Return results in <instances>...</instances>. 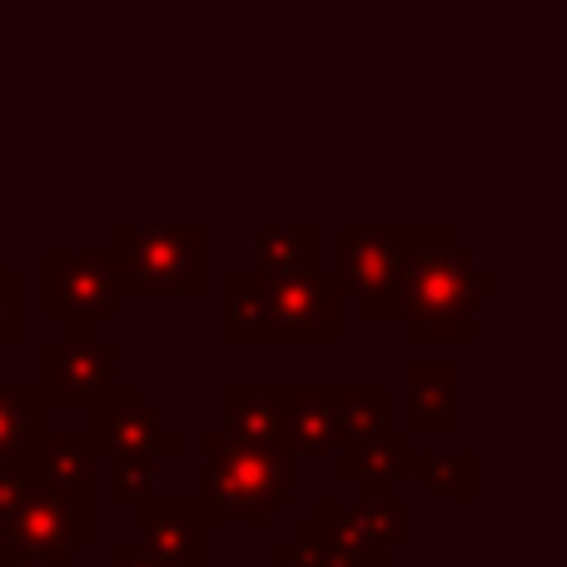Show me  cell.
Masks as SVG:
<instances>
[{"mask_svg":"<svg viewBox=\"0 0 567 567\" xmlns=\"http://www.w3.org/2000/svg\"><path fill=\"white\" fill-rule=\"evenodd\" d=\"M95 543V488L25 478L16 508L0 518V567H45Z\"/></svg>","mask_w":567,"mask_h":567,"instance_id":"cell-4","label":"cell"},{"mask_svg":"<svg viewBox=\"0 0 567 567\" xmlns=\"http://www.w3.org/2000/svg\"><path fill=\"white\" fill-rule=\"evenodd\" d=\"M16 498H20V478H0V518L16 508Z\"/></svg>","mask_w":567,"mask_h":567,"instance_id":"cell-26","label":"cell"},{"mask_svg":"<svg viewBox=\"0 0 567 567\" xmlns=\"http://www.w3.org/2000/svg\"><path fill=\"white\" fill-rule=\"evenodd\" d=\"M293 493V468L284 449H249V443L229 439L225 429L205 433V508L209 528L219 523H275V513L289 503Z\"/></svg>","mask_w":567,"mask_h":567,"instance_id":"cell-3","label":"cell"},{"mask_svg":"<svg viewBox=\"0 0 567 567\" xmlns=\"http://www.w3.org/2000/svg\"><path fill=\"white\" fill-rule=\"evenodd\" d=\"M458 429V373L453 363H413L409 369V433Z\"/></svg>","mask_w":567,"mask_h":567,"instance_id":"cell-15","label":"cell"},{"mask_svg":"<svg viewBox=\"0 0 567 567\" xmlns=\"http://www.w3.org/2000/svg\"><path fill=\"white\" fill-rule=\"evenodd\" d=\"M313 523H319V533L329 543H339L343 553H349L359 567H389V548H379V543H369L359 528L349 523V508L333 498H319V508H313Z\"/></svg>","mask_w":567,"mask_h":567,"instance_id":"cell-22","label":"cell"},{"mask_svg":"<svg viewBox=\"0 0 567 567\" xmlns=\"http://www.w3.org/2000/svg\"><path fill=\"white\" fill-rule=\"evenodd\" d=\"M269 563H275V567H359L349 553L339 548V543L323 538L313 518H303L299 528H293V538L279 543V548L269 553Z\"/></svg>","mask_w":567,"mask_h":567,"instance_id":"cell-21","label":"cell"},{"mask_svg":"<svg viewBox=\"0 0 567 567\" xmlns=\"http://www.w3.org/2000/svg\"><path fill=\"white\" fill-rule=\"evenodd\" d=\"M333 403V433L339 443L349 439H369V433L389 429V389L383 383H349V389H329Z\"/></svg>","mask_w":567,"mask_h":567,"instance_id":"cell-19","label":"cell"},{"mask_svg":"<svg viewBox=\"0 0 567 567\" xmlns=\"http://www.w3.org/2000/svg\"><path fill=\"white\" fill-rule=\"evenodd\" d=\"M110 567H165V563H159L145 543H120V548L110 553Z\"/></svg>","mask_w":567,"mask_h":567,"instance_id":"cell-25","label":"cell"},{"mask_svg":"<svg viewBox=\"0 0 567 567\" xmlns=\"http://www.w3.org/2000/svg\"><path fill=\"white\" fill-rule=\"evenodd\" d=\"M333 453H339V478L343 483H379V488H389L393 478H403V468H409V433L403 429H379L369 433V439H349V443H333Z\"/></svg>","mask_w":567,"mask_h":567,"instance_id":"cell-14","label":"cell"},{"mask_svg":"<svg viewBox=\"0 0 567 567\" xmlns=\"http://www.w3.org/2000/svg\"><path fill=\"white\" fill-rule=\"evenodd\" d=\"M150 488H155V453H115V498L130 508L150 498Z\"/></svg>","mask_w":567,"mask_h":567,"instance_id":"cell-23","label":"cell"},{"mask_svg":"<svg viewBox=\"0 0 567 567\" xmlns=\"http://www.w3.org/2000/svg\"><path fill=\"white\" fill-rule=\"evenodd\" d=\"M45 567H70V563H65V558H60V563H45Z\"/></svg>","mask_w":567,"mask_h":567,"instance_id":"cell-27","label":"cell"},{"mask_svg":"<svg viewBox=\"0 0 567 567\" xmlns=\"http://www.w3.org/2000/svg\"><path fill=\"white\" fill-rule=\"evenodd\" d=\"M339 289L359 299V313L369 323H403V229L343 225Z\"/></svg>","mask_w":567,"mask_h":567,"instance_id":"cell-6","label":"cell"},{"mask_svg":"<svg viewBox=\"0 0 567 567\" xmlns=\"http://www.w3.org/2000/svg\"><path fill=\"white\" fill-rule=\"evenodd\" d=\"M259 275H303L319 269V229L313 225H259L255 229V265Z\"/></svg>","mask_w":567,"mask_h":567,"instance_id":"cell-17","label":"cell"},{"mask_svg":"<svg viewBox=\"0 0 567 567\" xmlns=\"http://www.w3.org/2000/svg\"><path fill=\"white\" fill-rule=\"evenodd\" d=\"M140 523V543L165 567H199L205 563L209 518L199 503H169V498H140L130 503Z\"/></svg>","mask_w":567,"mask_h":567,"instance_id":"cell-10","label":"cell"},{"mask_svg":"<svg viewBox=\"0 0 567 567\" xmlns=\"http://www.w3.org/2000/svg\"><path fill=\"white\" fill-rule=\"evenodd\" d=\"M339 433H333V403L329 389H284V449L289 458H323L333 453Z\"/></svg>","mask_w":567,"mask_h":567,"instance_id":"cell-13","label":"cell"},{"mask_svg":"<svg viewBox=\"0 0 567 567\" xmlns=\"http://www.w3.org/2000/svg\"><path fill=\"white\" fill-rule=\"evenodd\" d=\"M115 343L90 339V333H70V339L45 343V409L90 413L110 389H115Z\"/></svg>","mask_w":567,"mask_h":567,"instance_id":"cell-8","label":"cell"},{"mask_svg":"<svg viewBox=\"0 0 567 567\" xmlns=\"http://www.w3.org/2000/svg\"><path fill=\"white\" fill-rule=\"evenodd\" d=\"M120 284L105 249H50L45 255V319L70 323V333H90L95 323H110L120 313Z\"/></svg>","mask_w":567,"mask_h":567,"instance_id":"cell-7","label":"cell"},{"mask_svg":"<svg viewBox=\"0 0 567 567\" xmlns=\"http://www.w3.org/2000/svg\"><path fill=\"white\" fill-rule=\"evenodd\" d=\"M349 523L389 553L413 538V508L403 498H389L379 483H359V498L349 503Z\"/></svg>","mask_w":567,"mask_h":567,"instance_id":"cell-16","label":"cell"},{"mask_svg":"<svg viewBox=\"0 0 567 567\" xmlns=\"http://www.w3.org/2000/svg\"><path fill=\"white\" fill-rule=\"evenodd\" d=\"M403 473L453 503H473V493H478V458L473 453H409Z\"/></svg>","mask_w":567,"mask_h":567,"instance_id":"cell-20","label":"cell"},{"mask_svg":"<svg viewBox=\"0 0 567 567\" xmlns=\"http://www.w3.org/2000/svg\"><path fill=\"white\" fill-rule=\"evenodd\" d=\"M199 567H205V563H199Z\"/></svg>","mask_w":567,"mask_h":567,"instance_id":"cell-28","label":"cell"},{"mask_svg":"<svg viewBox=\"0 0 567 567\" xmlns=\"http://www.w3.org/2000/svg\"><path fill=\"white\" fill-rule=\"evenodd\" d=\"M25 339V275L0 265V343Z\"/></svg>","mask_w":567,"mask_h":567,"instance_id":"cell-24","label":"cell"},{"mask_svg":"<svg viewBox=\"0 0 567 567\" xmlns=\"http://www.w3.org/2000/svg\"><path fill=\"white\" fill-rule=\"evenodd\" d=\"M498 275L473 269L449 225H403V323L419 343H473Z\"/></svg>","mask_w":567,"mask_h":567,"instance_id":"cell-1","label":"cell"},{"mask_svg":"<svg viewBox=\"0 0 567 567\" xmlns=\"http://www.w3.org/2000/svg\"><path fill=\"white\" fill-rule=\"evenodd\" d=\"M225 433L249 443V449H284V389H275V383H235L225 393Z\"/></svg>","mask_w":567,"mask_h":567,"instance_id":"cell-12","label":"cell"},{"mask_svg":"<svg viewBox=\"0 0 567 567\" xmlns=\"http://www.w3.org/2000/svg\"><path fill=\"white\" fill-rule=\"evenodd\" d=\"M105 255L120 293L130 299H199L209 284V235L199 225H120Z\"/></svg>","mask_w":567,"mask_h":567,"instance_id":"cell-5","label":"cell"},{"mask_svg":"<svg viewBox=\"0 0 567 567\" xmlns=\"http://www.w3.org/2000/svg\"><path fill=\"white\" fill-rule=\"evenodd\" d=\"M35 478L70 483V488H95V449L85 429H50L40 433V473Z\"/></svg>","mask_w":567,"mask_h":567,"instance_id":"cell-18","label":"cell"},{"mask_svg":"<svg viewBox=\"0 0 567 567\" xmlns=\"http://www.w3.org/2000/svg\"><path fill=\"white\" fill-rule=\"evenodd\" d=\"M90 449L95 458H115V453H155V458H179L185 453V433L165 429L155 409L140 403L135 383H115L105 399L90 409Z\"/></svg>","mask_w":567,"mask_h":567,"instance_id":"cell-9","label":"cell"},{"mask_svg":"<svg viewBox=\"0 0 567 567\" xmlns=\"http://www.w3.org/2000/svg\"><path fill=\"white\" fill-rule=\"evenodd\" d=\"M45 393L35 389H10L6 369H0V478H35L40 473V433H45Z\"/></svg>","mask_w":567,"mask_h":567,"instance_id":"cell-11","label":"cell"},{"mask_svg":"<svg viewBox=\"0 0 567 567\" xmlns=\"http://www.w3.org/2000/svg\"><path fill=\"white\" fill-rule=\"evenodd\" d=\"M225 333L229 343H333L343 333V289L323 269H239L225 279Z\"/></svg>","mask_w":567,"mask_h":567,"instance_id":"cell-2","label":"cell"}]
</instances>
